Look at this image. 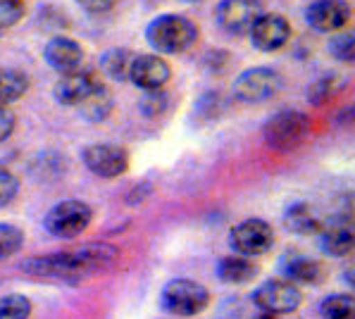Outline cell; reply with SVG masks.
<instances>
[{
  "mask_svg": "<svg viewBox=\"0 0 355 319\" xmlns=\"http://www.w3.org/2000/svg\"><path fill=\"white\" fill-rule=\"evenodd\" d=\"M119 250L114 245L107 243H94L84 245L76 250H64V252H51L43 257H31L26 260L21 269L34 277H48V279H84L94 277V274L105 272L107 267L114 265Z\"/></svg>",
  "mask_w": 355,
  "mask_h": 319,
  "instance_id": "obj_1",
  "label": "cell"
},
{
  "mask_svg": "<svg viewBox=\"0 0 355 319\" xmlns=\"http://www.w3.org/2000/svg\"><path fill=\"white\" fill-rule=\"evenodd\" d=\"M146 41L155 53L179 55L198 41V26L182 15H160L146 29Z\"/></svg>",
  "mask_w": 355,
  "mask_h": 319,
  "instance_id": "obj_2",
  "label": "cell"
},
{
  "mask_svg": "<svg viewBox=\"0 0 355 319\" xmlns=\"http://www.w3.org/2000/svg\"><path fill=\"white\" fill-rule=\"evenodd\" d=\"M162 310L174 317H193L210 305V293L203 284L191 279H172L160 293Z\"/></svg>",
  "mask_w": 355,
  "mask_h": 319,
  "instance_id": "obj_3",
  "label": "cell"
},
{
  "mask_svg": "<svg viewBox=\"0 0 355 319\" xmlns=\"http://www.w3.org/2000/svg\"><path fill=\"white\" fill-rule=\"evenodd\" d=\"M310 129V119L305 117L298 110H282L275 117H270V122L262 129V136H265V143L275 150H293L300 143L305 141Z\"/></svg>",
  "mask_w": 355,
  "mask_h": 319,
  "instance_id": "obj_4",
  "label": "cell"
},
{
  "mask_svg": "<svg viewBox=\"0 0 355 319\" xmlns=\"http://www.w3.org/2000/svg\"><path fill=\"white\" fill-rule=\"evenodd\" d=\"M94 210L81 200H62L55 207H51L43 219V227L55 239H74L84 234L91 224Z\"/></svg>",
  "mask_w": 355,
  "mask_h": 319,
  "instance_id": "obj_5",
  "label": "cell"
},
{
  "mask_svg": "<svg viewBox=\"0 0 355 319\" xmlns=\"http://www.w3.org/2000/svg\"><path fill=\"white\" fill-rule=\"evenodd\" d=\"M284 79L277 69L272 67H253L245 69L236 76L234 81V96L241 103H265L270 98H275L282 91Z\"/></svg>",
  "mask_w": 355,
  "mask_h": 319,
  "instance_id": "obj_6",
  "label": "cell"
},
{
  "mask_svg": "<svg viewBox=\"0 0 355 319\" xmlns=\"http://www.w3.org/2000/svg\"><path fill=\"white\" fill-rule=\"evenodd\" d=\"M300 302H303V293L296 284L286 282V279H270L253 291V305L260 312H272V315L284 317L296 312Z\"/></svg>",
  "mask_w": 355,
  "mask_h": 319,
  "instance_id": "obj_7",
  "label": "cell"
},
{
  "mask_svg": "<svg viewBox=\"0 0 355 319\" xmlns=\"http://www.w3.org/2000/svg\"><path fill=\"white\" fill-rule=\"evenodd\" d=\"M229 245L245 257H258L275 245V229L265 219H243L229 231Z\"/></svg>",
  "mask_w": 355,
  "mask_h": 319,
  "instance_id": "obj_8",
  "label": "cell"
},
{
  "mask_svg": "<svg viewBox=\"0 0 355 319\" xmlns=\"http://www.w3.org/2000/svg\"><path fill=\"white\" fill-rule=\"evenodd\" d=\"M320 248L331 257H343L355 250V217L348 212H334L322 219L320 231Z\"/></svg>",
  "mask_w": 355,
  "mask_h": 319,
  "instance_id": "obj_9",
  "label": "cell"
},
{
  "mask_svg": "<svg viewBox=\"0 0 355 319\" xmlns=\"http://www.w3.org/2000/svg\"><path fill=\"white\" fill-rule=\"evenodd\" d=\"M262 15L260 0H222L217 5V24L225 34L245 36Z\"/></svg>",
  "mask_w": 355,
  "mask_h": 319,
  "instance_id": "obj_10",
  "label": "cell"
},
{
  "mask_svg": "<svg viewBox=\"0 0 355 319\" xmlns=\"http://www.w3.org/2000/svg\"><path fill=\"white\" fill-rule=\"evenodd\" d=\"M81 160H84L86 169H89L91 174L103 177V179L119 177V174H124L129 167L127 150L119 146H110V143H96V146L84 148Z\"/></svg>",
  "mask_w": 355,
  "mask_h": 319,
  "instance_id": "obj_11",
  "label": "cell"
},
{
  "mask_svg": "<svg viewBox=\"0 0 355 319\" xmlns=\"http://www.w3.org/2000/svg\"><path fill=\"white\" fill-rule=\"evenodd\" d=\"M103 89L101 76L96 74L94 69H84L79 67L76 71H69V74H62L60 81L55 84V98L60 105H81L89 96H94L96 91Z\"/></svg>",
  "mask_w": 355,
  "mask_h": 319,
  "instance_id": "obj_12",
  "label": "cell"
},
{
  "mask_svg": "<svg viewBox=\"0 0 355 319\" xmlns=\"http://www.w3.org/2000/svg\"><path fill=\"white\" fill-rule=\"evenodd\" d=\"M291 38V24L277 12H262L250 29V41L260 53H277Z\"/></svg>",
  "mask_w": 355,
  "mask_h": 319,
  "instance_id": "obj_13",
  "label": "cell"
},
{
  "mask_svg": "<svg viewBox=\"0 0 355 319\" xmlns=\"http://www.w3.org/2000/svg\"><path fill=\"white\" fill-rule=\"evenodd\" d=\"M351 19V8L343 0H313L305 10V21L320 34L341 31Z\"/></svg>",
  "mask_w": 355,
  "mask_h": 319,
  "instance_id": "obj_14",
  "label": "cell"
},
{
  "mask_svg": "<svg viewBox=\"0 0 355 319\" xmlns=\"http://www.w3.org/2000/svg\"><path fill=\"white\" fill-rule=\"evenodd\" d=\"M169 76H172L169 64L155 53L136 55L129 69V81L141 91H160L169 81Z\"/></svg>",
  "mask_w": 355,
  "mask_h": 319,
  "instance_id": "obj_15",
  "label": "cell"
},
{
  "mask_svg": "<svg viewBox=\"0 0 355 319\" xmlns=\"http://www.w3.org/2000/svg\"><path fill=\"white\" fill-rule=\"evenodd\" d=\"M43 58H46L48 67L60 71V74H69V71H76L84 62V48L74 41V38L67 36H55L48 41L46 51H43Z\"/></svg>",
  "mask_w": 355,
  "mask_h": 319,
  "instance_id": "obj_16",
  "label": "cell"
},
{
  "mask_svg": "<svg viewBox=\"0 0 355 319\" xmlns=\"http://www.w3.org/2000/svg\"><path fill=\"white\" fill-rule=\"evenodd\" d=\"M279 272L291 284H318L322 279V267L310 257L291 250L279 260Z\"/></svg>",
  "mask_w": 355,
  "mask_h": 319,
  "instance_id": "obj_17",
  "label": "cell"
},
{
  "mask_svg": "<svg viewBox=\"0 0 355 319\" xmlns=\"http://www.w3.org/2000/svg\"><path fill=\"white\" fill-rule=\"evenodd\" d=\"M284 224L291 234H298V236H313L320 231V224H322V217L320 212L315 210V205L305 200H298V202H291L284 212Z\"/></svg>",
  "mask_w": 355,
  "mask_h": 319,
  "instance_id": "obj_18",
  "label": "cell"
},
{
  "mask_svg": "<svg viewBox=\"0 0 355 319\" xmlns=\"http://www.w3.org/2000/svg\"><path fill=\"white\" fill-rule=\"evenodd\" d=\"M260 272V267L255 265L250 257L245 255H227L217 262V279L225 284H248L250 279H255Z\"/></svg>",
  "mask_w": 355,
  "mask_h": 319,
  "instance_id": "obj_19",
  "label": "cell"
},
{
  "mask_svg": "<svg viewBox=\"0 0 355 319\" xmlns=\"http://www.w3.org/2000/svg\"><path fill=\"white\" fill-rule=\"evenodd\" d=\"M29 91V76L21 69H0V105L8 107L10 103L19 101L24 93Z\"/></svg>",
  "mask_w": 355,
  "mask_h": 319,
  "instance_id": "obj_20",
  "label": "cell"
},
{
  "mask_svg": "<svg viewBox=\"0 0 355 319\" xmlns=\"http://www.w3.org/2000/svg\"><path fill=\"white\" fill-rule=\"evenodd\" d=\"M114 107V98L110 96V91L103 86L101 91H96L94 96H89L84 103L79 105L81 114H84L89 122H103Z\"/></svg>",
  "mask_w": 355,
  "mask_h": 319,
  "instance_id": "obj_21",
  "label": "cell"
},
{
  "mask_svg": "<svg viewBox=\"0 0 355 319\" xmlns=\"http://www.w3.org/2000/svg\"><path fill=\"white\" fill-rule=\"evenodd\" d=\"M320 312L324 319H355V295L331 293L322 300Z\"/></svg>",
  "mask_w": 355,
  "mask_h": 319,
  "instance_id": "obj_22",
  "label": "cell"
},
{
  "mask_svg": "<svg viewBox=\"0 0 355 319\" xmlns=\"http://www.w3.org/2000/svg\"><path fill=\"white\" fill-rule=\"evenodd\" d=\"M136 55L127 51V48H112L103 55L101 60V67L112 76V79L122 81V79H129V69H131V62H134Z\"/></svg>",
  "mask_w": 355,
  "mask_h": 319,
  "instance_id": "obj_23",
  "label": "cell"
},
{
  "mask_svg": "<svg viewBox=\"0 0 355 319\" xmlns=\"http://www.w3.org/2000/svg\"><path fill=\"white\" fill-rule=\"evenodd\" d=\"M327 51L338 62L353 64L355 62V29H341L327 43Z\"/></svg>",
  "mask_w": 355,
  "mask_h": 319,
  "instance_id": "obj_24",
  "label": "cell"
},
{
  "mask_svg": "<svg viewBox=\"0 0 355 319\" xmlns=\"http://www.w3.org/2000/svg\"><path fill=\"white\" fill-rule=\"evenodd\" d=\"M343 89V81H341V76H336V74H327V76H322V79L315 81L313 86H310V91H308V98H310V103H315V105H322L324 101H329V98H334L338 91Z\"/></svg>",
  "mask_w": 355,
  "mask_h": 319,
  "instance_id": "obj_25",
  "label": "cell"
},
{
  "mask_svg": "<svg viewBox=\"0 0 355 319\" xmlns=\"http://www.w3.org/2000/svg\"><path fill=\"white\" fill-rule=\"evenodd\" d=\"M31 300L26 295L10 293L0 298V319H29Z\"/></svg>",
  "mask_w": 355,
  "mask_h": 319,
  "instance_id": "obj_26",
  "label": "cell"
},
{
  "mask_svg": "<svg viewBox=\"0 0 355 319\" xmlns=\"http://www.w3.org/2000/svg\"><path fill=\"white\" fill-rule=\"evenodd\" d=\"M24 245V234L15 224H0V260L17 255Z\"/></svg>",
  "mask_w": 355,
  "mask_h": 319,
  "instance_id": "obj_27",
  "label": "cell"
},
{
  "mask_svg": "<svg viewBox=\"0 0 355 319\" xmlns=\"http://www.w3.org/2000/svg\"><path fill=\"white\" fill-rule=\"evenodd\" d=\"M167 93L165 91H146L144 98L139 101V107L141 112L146 114V117H157V114H162L167 110Z\"/></svg>",
  "mask_w": 355,
  "mask_h": 319,
  "instance_id": "obj_28",
  "label": "cell"
},
{
  "mask_svg": "<svg viewBox=\"0 0 355 319\" xmlns=\"http://www.w3.org/2000/svg\"><path fill=\"white\" fill-rule=\"evenodd\" d=\"M24 17V3L21 0H0V29L17 24Z\"/></svg>",
  "mask_w": 355,
  "mask_h": 319,
  "instance_id": "obj_29",
  "label": "cell"
},
{
  "mask_svg": "<svg viewBox=\"0 0 355 319\" xmlns=\"http://www.w3.org/2000/svg\"><path fill=\"white\" fill-rule=\"evenodd\" d=\"M19 193V181L15 174L0 169V207H8Z\"/></svg>",
  "mask_w": 355,
  "mask_h": 319,
  "instance_id": "obj_30",
  "label": "cell"
},
{
  "mask_svg": "<svg viewBox=\"0 0 355 319\" xmlns=\"http://www.w3.org/2000/svg\"><path fill=\"white\" fill-rule=\"evenodd\" d=\"M76 3H79L81 8L86 10V12H91V15H103V12H110L114 5L119 3V0H76Z\"/></svg>",
  "mask_w": 355,
  "mask_h": 319,
  "instance_id": "obj_31",
  "label": "cell"
},
{
  "mask_svg": "<svg viewBox=\"0 0 355 319\" xmlns=\"http://www.w3.org/2000/svg\"><path fill=\"white\" fill-rule=\"evenodd\" d=\"M15 131V114L5 105H0V143L8 141Z\"/></svg>",
  "mask_w": 355,
  "mask_h": 319,
  "instance_id": "obj_32",
  "label": "cell"
},
{
  "mask_svg": "<svg viewBox=\"0 0 355 319\" xmlns=\"http://www.w3.org/2000/svg\"><path fill=\"white\" fill-rule=\"evenodd\" d=\"M343 282H346L355 291V262H351V265L343 269Z\"/></svg>",
  "mask_w": 355,
  "mask_h": 319,
  "instance_id": "obj_33",
  "label": "cell"
},
{
  "mask_svg": "<svg viewBox=\"0 0 355 319\" xmlns=\"http://www.w3.org/2000/svg\"><path fill=\"white\" fill-rule=\"evenodd\" d=\"M253 319H279V315H272V312H258Z\"/></svg>",
  "mask_w": 355,
  "mask_h": 319,
  "instance_id": "obj_34",
  "label": "cell"
},
{
  "mask_svg": "<svg viewBox=\"0 0 355 319\" xmlns=\"http://www.w3.org/2000/svg\"><path fill=\"white\" fill-rule=\"evenodd\" d=\"M182 3H200V0H182Z\"/></svg>",
  "mask_w": 355,
  "mask_h": 319,
  "instance_id": "obj_35",
  "label": "cell"
},
{
  "mask_svg": "<svg viewBox=\"0 0 355 319\" xmlns=\"http://www.w3.org/2000/svg\"><path fill=\"white\" fill-rule=\"evenodd\" d=\"M353 112H355V110H353Z\"/></svg>",
  "mask_w": 355,
  "mask_h": 319,
  "instance_id": "obj_36",
  "label": "cell"
}]
</instances>
